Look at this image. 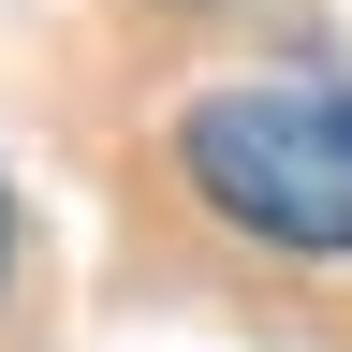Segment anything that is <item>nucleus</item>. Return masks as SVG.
<instances>
[{
    "label": "nucleus",
    "instance_id": "nucleus-1",
    "mask_svg": "<svg viewBox=\"0 0 352 352\" xmlns=\"http://www.w3.org/2000/svg\"><path fill=\"white\" fill-rule=\"evenodd\" d=\"M162 162H176V191H191L220 235L352 279V88H308V74L191 88L176 132H162Z\"/></svg>",
    "mask_w": 352,
    "mask_h": 352
},
{
    "label": "nucleus",
    "instance_id": "nucleus-3",
    "mask_svg": "<svg viewBox=\"0 0 352 352\" xmlns=\"http://www.w3.org/2000/svg\"><path fill=\"white\" fill-rule=\"evenodd\" d=\"M176 15H220V0H176Z\"/></svg>",
    "mask_w": 352,
    "mask_h": 352
},
{
    "label": "nucleus",
    "instance_id": "nucleus-2",
    "mask_svg": "<svg viewBox=\"0 0 352 352\" xmlns=\"http://www.w3.org/2000/svg\"><path fill=\"white\" fill-rule=\"evenodd\" d=\"M0 279H15V176H0Z\"/></svg>",
    "mask_w": 352,
    "mask_h": 352
}]
</instances>
